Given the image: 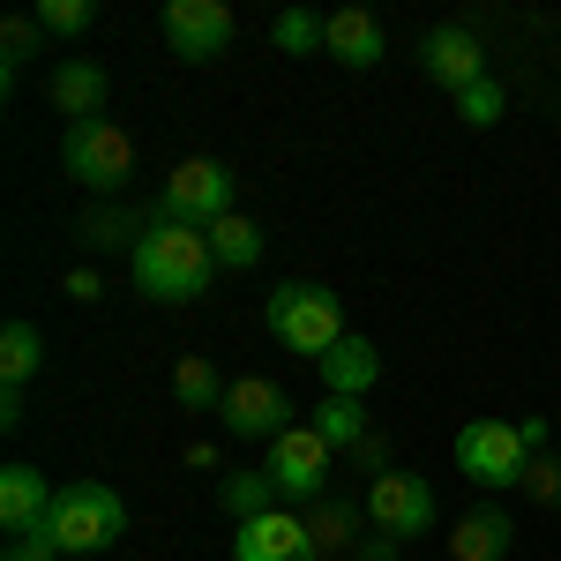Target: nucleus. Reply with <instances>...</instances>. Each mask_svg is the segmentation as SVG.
Returning a JSON list of instances; mask_svg holds the SVG:
<instances>
[{"label":"nucleus","mask_w":561,"mask_h":561,"mask_svg":"<svg viewBox=\"0 0 561 561\" xmlns=\"http://www.w3.org/2000/svg\"><path fill=\"white\" fill-rule=\"evenodd\" d=\"M330 465H337V449H330L314 427H285L277 442H270V465H262V472L277 479L285 510H293V502L307 510V502H322V494H330Z\"/></svg>","instance_id":"8"},{"label":"nucleus","mask_w":561,"mask_h":561,"mask_svg":"<svg viewBox=\"0 0 561 561\" xmlns=\"http://www.w3.org/2000/svg\"><path fill=\"white\" fill-rule=\"evenodd\" d=\"M262 322H270V337L285 352H300V359H322L330 345H345V300L330 293V285H277L270 300H262Z\"/></svg>","instance_id":"2"},{"label":"nucleus","mask_w":561,"mask_h":561,"mask_svg":"<svg viewBox=\"0 0 561 561\" xmlns=\"http://www.w3.org/2000/svg\"><path fill=\"white\" fill-rule=\"evenodd\" d=\"M314 367H322V389H330V397H367V389L382 382V352L367 345L359 330H352L345 345H330Z\"/></svg>","instance_id":"16"},{"label":"nucleus","mask_w":561,"mask_h":561,"mask_svg":"<svg viewBox=\"0 0 561 561\" xmlns=\"http://www.w3.org/2000/svg\"><path fill=\"white\" fill-rule=\"evenodd\" d=\"M217 510L232 524H255V517H270V510H285V494H277L270 472H225L217 479Z\"/></svg>","instance_id":"19"},{"label":"nucleus","mask_w":561,"mask_h":561,"mask_svg":"<svg viewBox=\"0 0 561 561\" xmlns=\"http://www.w3.org/2000/svg\"><path fill=\"white\" fill-rule=\"evenodd\" d=\"M105 60H60L53 76H45V98H53V113L76 128V121H105Z\"/></svg>","instance_id":"13"},{"label":"nucleus","mask_w":561,"mask_h":561,"mask_svg":"<svg viewBox=\"0 0 561 561\" xmlns=\"http://www.w3.org/2000/svg\"><path fill=\"white\" fill-rule=\"evenodd\" d=\"M31 15H38L45 38H83L90 23H98V0H38Z\"/></svg>","instance_id":"26"},{"label":"nucleus","mask_w":561,"mask_h":561,"mask_svg":"<svg viewBox=\"0 0 561 561\" xmlns=\"http://www.w3.org/2000/svg\"><path fill=\"white\" fill-rule=\"evenodd\" d=\"M38 367H45V337H38V322H23V314H15V322L0 330V389H23L31 375H38Z\"/></svg>","instance_id":"21"},{"label":"nucleus","mask_w":561,"mask_h":561,"mask_svg":"<svg viewBox=\"0 0 561 561\" xmlns=\"http://www.w3.org/2000/svg\"><path fill=\"white\" fill-rule=\"evenodd\" d=\"M352 472H367V479H382V472H389V434H367V442L352 449Z\"/></svg>","instance_id":"31"},{"label":"nucleus","mask_w":561,"mask_h":561,"mask_svg":"<svg viewBox=\"0 0 561 561\" xmlns=\"http://www.w3.org/2000/svg\"><path fill=\"white\" fill-rule=\"evenodd\" d=\"M420 68L457 98V90H472L479 76H486V53H479V38L465 31V23H434L427 38H420Z\"/></svg>","instance_id":"11"},{"label":"nucleus","mask_w":561,"mask_h":561,"mask_svg":"<svg viewBox=\"0 0 561 561\" xmlns=\"http://www.w3.org/2000/svg\"><path fill=\"white\" fill-rule=\"evenodd\" d=\"M554 442H561V412H554Z\"/></svg>","instance_id":"35"},{"label":"nucleus","mask_w":561,"mask_h":561,"mask_svg":"<svg viewBox=\"0 0 561 561\" xmlns=\"http://www.w3.org/2000/svg\"><path fill=\"white\" fill-rule=\"evenodd\" d=\"M314 434H322V442H330V449H359V442H367V404H359V397H322V412H314Z\"/></svg>","instance_id":"23"},{"label":"nucleus","mask_w":561,"mask_h":561,"mask_svg":"<svg viewBox=\"0 0 561 561\" xmlns=\"http://www.w3.org/2000/svg\"><path fill=\"white\" fill-rule=\"evenodd\" d=\"M217 420H225V434H240V442H277L285 427H300L285 382H270V375H240V382L225 389V412Z\"/></svg>","instance_id":"9"},{"label":"nucleus","mask_w":561,"mask_h":561,"mask_svg":"<svg viewBox=\"0 0 561 561\" xmlns=\"http://www.w3.org/2000/svg\"><path fill=\"white\" fill-rule=\"evenodd\" d=\"M38 15H8V31H0V53H8V90H15V76H23V60H38Z\"/></svg>","instance_id":"28"},{"label":"nucleus","mask_w":561,"mask_h":561,"mask_svg":"<svg viewBox=\"0 0 561 561\" xmlns=\"http://www.w3.org/2000/svg\"><path fill=\"white\" fill-rule=\"evenodd\" d=\"M307 539H314V554H345L352 539H359V524H367V502H345V494H322V502H307Z\"/></svg>","instance_id":"18"},{"label":"nucleus","mask_w":561,"mask_h":561,"mask_svg":"<svg viewBox=\"0 0 561 561\" xmlns=\"http://www.w3.org/2000/svg\"><path fill=\"white\" fill-rule=\"evenodd\" d=\"M121 531H128V502H121L105 479H68V486L53 494L45 539H53L60 554H105Z\"/></svg>","instance_id":"3"},{"label":"nucleus","mask_w":561,"mask_h":561,"mask_svg":"<svg viewBox=\"0 0 561 561\" xmlns=\"http://www.w3.org/2000/svg\"><path fill=\"white\" fill-rule=\"evenodd\" d=\"M240 210V180L225 158H180L165 187H158V217L165 225H195V232H210L217 217Z\"/></svg>","instance_id":"5"},{"label":"nucleus","mask_w":561,"mask_h":561,"mask_svg":"<svg viewBox=\"0 0 561 561\" xmlns=\"http://www.w3.org/2000/svg\"><path fill=\"white\" fill-rule=\"evenodd\" d=\"M270 45H277V53H322V45H330V15L285 8V15L270 23Z\"/></svg>","instance_id":"25"},{"label":"nucleus","mask_w":561,"mask_h":561,"mask_svg":"<svg viewBox=\"0 0 561 561\" xmlns=\"http://www.w3.org/2000/svg\"><path fill=\"white\" fill-rule=\"evenodd\" d=\"M524 494H531L539 510H554V502H561V457H554V449H539V457L524 465Z\"/></svg>","instance_id":"29"},{"label":"nucleus","mask_w":561,"mask_h":561,"mask_svg":"<svg viewBox=\"0 0 561 561\" xmlns=\"http://www.w3.org/2000/svg\"><path fill=\"white\" fill-rule=\"evenodd\" d=\"M225 389H232V382H217V367H210V359H195V352H187V359L173 367L180 412H225Z\"/></svg>","instance_id":"24"},{"label":"nucleus","mask_w":561,"mask_h":561,"mask_svg":"<svg viewBox=\"0 0 561 561\" xmlns=\"http://www.w3.org/2000/svg\"><path fill=\"white\" fill-rule=\"evenodd\" d=\"M0 561H68V554H60L45 531H23V539H8V554H0Z\"/></svg>","instance_id":"30"},{"label":"nucleus","mask_w":561,"mask_h":561,"mask_svg":"<svg viewBox=\"0 0 561 561\" xmlns=\"http://www.w3.org/2000/svg\"><path fill=\"white\" fill-rule=\"evenodd\" d=\"M0 427H8V434L23 427V389H0Z\"/></svg>","instance_id":"33"},{"label":"nucleus","mask_w":561,"mask_h":561,"mask_svg":"<svg viewBox=\"0 0 561 561\" xmlns=\"http://www.w3.org/2000/svg\"><path fill=\"white\" fill-rule=\"evenodd\" d=\"M330 60H345V68H375L389 53V31H382V15H367V8H337L330 15V45H322Z\"/></svg>","instance_id":"17"},{"label":"nucleus","mask_w":561,"mask_h":561,"mask_svg":"<svg viewBox=\"0 0 561 561\" xmlns=\"http://www.w3.org/2000/svg\"><path fill=\"white\" fill-rule=\"evenodd\" d=\"M210 255H217V270H255V262H262V225L248 210L217 217V225H210Z\"/></svg>","instance_id":"22"},{"label":"nucleus","mask_w":561,"mask_h":561,"mask_svg":"<svg viewBox=\"0 0 561 561\" xmlns=\"http://www.w3.org/2000/svg\"><path fill=\"white\" fill-rule=\"evenodd\" d=\"M128 277L142 300H165V307H187L203 300L217 285V255H210V232H195V225H165V217H150V232H142V248L128 255Z\"/></svg>","instance_id":"1"},{"label":"nucleus","mask_w":561,"mask_h":561,"mask_svg":"<svg viewBox=\"0 0 561 561\" xmlns=\"http://www.w3.org/2000/svg\"><path fill=\"white\" fill-rule=\"evenodd\" d=\"M397 554V539H382V531H375V539H367V561H389Z\"/></svg>","instance_id":"34"},{"label":"nucleus","mask_w":561,"mask_h":561,"mask_svg":"<svg viewBox=\"0 0 561 561\" xmlns=\"http://www.w3.org/2000/svg\"><path fill=\"white\" fill-rule=\"evenodd\" d=\"M98 293H105V277H98L90 262H76V270H68V300H98Z\"/></svg>","instance_id":"32"},{"label":"nucleus","mask_w":561,"mask_h":561,"mask_svg":"<svg viewBox=\"0 0 561 561\" xmlns=\"http://www.w3.org/2000/svg\"><path fill=\"white\" fill-rule=\"evenodd\" d=\"M449 457H457V472L486 486V494H502V486H524V465L539 457L531 442H524L517 420H465L457 442H449Z\"/></svg>","instance_id":"6"},{"label":"nucleus","mask_w":561,"mask_h":561,"mask_svg":"<svg viewBox=\"0 0 561 561\" xmlns=\"http://www.w3.org/2000/svg\"><path fill=\"white\" fill-rule=\"evenodd\" d=\"M510 539H517V517L479 502V510H465L449 524V561H510Z\"/></svg>","instance_id":"15"},{"label":"nucleus","mask_w":561,"mask_h":561,"mask_svg":"<svg viewBox=\"0 0 561 561\" xmlns=\"http://www.w3.org/2000/svg\"><path fill=\"white\" fill-rule=\"evenodd\" d=\"M60 165H68V180H83L98 203H121V187L135 180V135L121 121H76L60 135Z\"/></svg>","instance_id":"4"},{"label":"nucleus","mask_w":561,"mask_h":561,"mask_svg":"<svg viewBox=\"0 0 561 561\" xmlns=\"http://www.w3.org/2000/svg\"><path fill=\"white\" fill-rule=\"evenodd\" d=\"M367 531H382V539L434 531V486L412 465H389L382 479H367Z\"/></svg>","instance_id":"7"},{"label":"nucleus","mask_w":561,"mask_h":561,"mask_svg":"<svg viewBox=\"0 0 561 561\" xmlns=\"http://www.w3.org/2000/svg\"><path fill=\"white\" fill-rule=\"evenodd\" d=\"M232 561H322V554H314V539H307V517H300V510H270V517L240 524Z\"/></svg>","instance_id":"12"},{"label":"nucleus","mask_w":561,"mask_h":561,"mask_svg":"<svg viewBox=\"0 0 561 561\" xmlns=\"http://www.w3.org/2000/svg\"><path fill=\"white\" fill-rule=\"evenodd\" d=\"M53 494H60V486H45L38 465H8V472H0V531H8V539L45 531V517H53Z\"/></svg>","instance_id":"14"},{"label":"nucleus","mask_w":561,"mask_h":561,"mask_svg":"<svg viewBox=\"0 0 561 561\" xmlns=\"http://www.w3.org/2000/svg\"><path fill=\"white\" fill-rule=\"evenodd\" d=\"M165 45L180 60H217L232 45V8L225 0H165Z\"/></svg>","instance_id":"10"},{"label":"nucleus","mask_w":561,"mask_h":561,"mask_svg":"<svg viewBox=\"0 0 561 561\" xmlns=\"http://www.w3.org/2000/svg\"><path fill=\"white\" fill-rule=\"evenodd\" d=\"M142 232H150V225H135L128 210H121V203H90L83 217H76V240H83L90 255H113V248H142Z\"/></svg>","instance_id":"20"},{"label":"nucleus","mask_w":561,"mask_h":561,"mask_svg":"<svg viewBox=\"0 0 561 561\" xmlns=\"http://www.w3.org/2000/svg\"><path fill=\"white\" fill-rule=\"evenodd\" d=\"M457 113H465V121H472V128H494V121H502V113H510V90L494 83V76H479L472 90H457Z\"/></svg>","instance_id":"27"}]
</instances>
